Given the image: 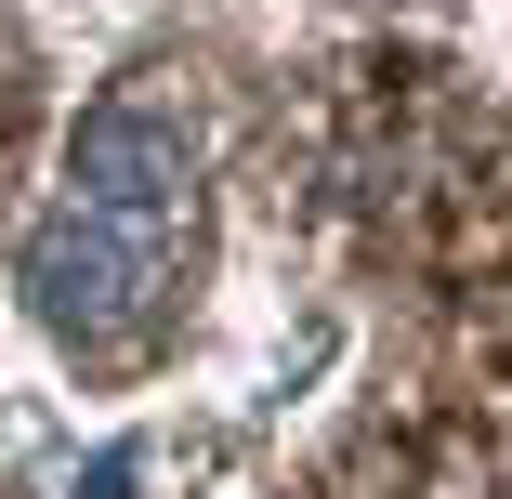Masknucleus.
<instances>
[{
	"mask_svg": "<svg viewBox=\"0 0 512 499\" xmlns=\"http://www.w3.org/2000/svg\"><path fill=\"white\" fill-rule=\"evenodd\" d=\"M79 211H106V224H132V237H158L171 211H184V132L171 119H145V106H106V119H79Z\"/></svg>",
	"mask_w": 512,
	"mask_h": 499,
	"instance_id": "f03ea898",
	"label": "nucleus"
},
{
	"mask_svg": "<svg viewBox=\"0 0 512 499\" xmlns=\"http://www.w3.org/2000/svg\"><path fill=\"white\" fill-rule=\"evenodd\" d=\"M119 486H132V460H106V473H92V486H79V499H119Z\"/></svg>",
	"mask_w": 512,
	"mask_h": 499,
	"instance_id": "7ed1b4c3",
	"label": "nucleus"
},
{
	"mask_svg": "<svg viewBox=\"0 0 512 499\" xmlns=\"http://www.w3.org/2000/svg\"><path fill=\"white\" fill-rule=\"evenodd\" d=\"M145 289H158V237H132V224H106V211H66V224H40V250H27V303H40L66 342H119V329L145 316Z\"/></svg>",
	"mask_w": 512,
	"mask_h": 499,
	"instance_id": "f257e3e1",
	"label": "nucleus"
}]
</instances>
